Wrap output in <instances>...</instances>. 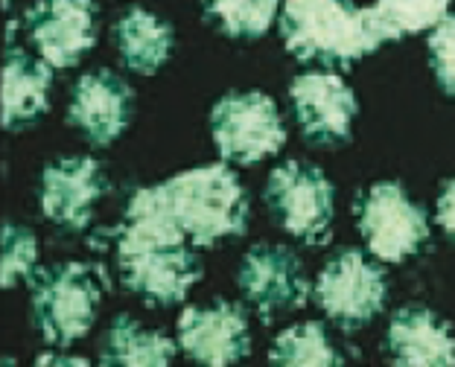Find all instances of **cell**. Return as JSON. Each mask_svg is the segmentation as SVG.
Wrapping results in <instances>:
<instances>
[{
  "instance_id": "cell-1",
  "label": "cell",
  "mask_w": 455,
  "mask_h": 367,
  "mask_svg": "<svg viewBox=\"0 0 455 367\" xmlns=\"http://www.w3.org/2000/svg\"><path fill=\"white\" fill-rule=\"evenodd\" d=\"M114 245L120 283L147 306H175L188 301L202 280V262L190 239L167 219L155 216L138 204H126V216L117 228L102 230Z\"/></svg>"
},
{
  "instance_id": "cell-2",
  "label": "cell",
  "mask_w": 455,
  "mask_h": 367,
  "mask_svg": "<svg viewBox=\"0 0 455 367\" xmlns=\"http://www.w3.org/2000/svg\"><path fill=\"white\" fill-rule=\"evenodd\" d=\"M129 201L167 219L193 248H213L222 239L245 237L251 216L248 192L228 163L179 172L161 184L134 190Z\"/></svg>"
},
{
  "instance_id": "cell-3",
  "label": "cell",
  "mask_w": 455,
  "mask_h": 367,
  "mask_svg": "<svg viewBox=\"0 0 455 367\" xmlns=\"http://www.w3.org/2000/svg\"><path fill=\"white\" fill-rule=\"evenodd\" d=\"M277 24L289 56L324 67H350L400 38L374 6L354 0H283Z\"/></svg>"
},
{
  "instance_id": "cell-4",
  "label": "cell",
  "mask_w": 455,
  "mask_h": 367,
  "mask_svg": "<svg viewBox=\"0 0 455 367\" xmlns=\"http://www.w3.org/2000/svg\"><path fill=\"white\" fill-rule=\"evenodd\" d=\"M33 324L41 339L53 347H68L85 339L97 321L106 269L91 262H56L33 277Z\"/></svg>"
},
{
  "instance_id": "cell-5",
  "label": "cell",
  "mask_w": 455,
  "mask_h": 367,
  "mask_svg": "<svg viewBox=\"0 0 455 367\" xmlns=\"http://www.w3.org/2000/svg\"><path fill=\"white\" fill-rule=\"evenodd\" d=\"M266 207L275 224L307 245H324L333 228L336 187L318 167L289 158L266 181Z\"/></svg>"
},
{
  "instance_id": "cell-6",
  "label": "cell",
  "mask_w": 455,
  "mask_h": 367,
  "mask_svg": "<svg viewBox=\"0 0 455 367\" xmlns=\"http://www.w3.org/2000/svg\"><path fill=\"white\" fill-rule=\"evenodd\" d=\"M211 135L225 163L254 167L283 149L286 126L263 90H231L211 108Z\"/></svg>"
},
{
  "instance_id": "cell-7",
  "label": "cell",
  "mask_w": 455,
  "mask_h": 367,
  "mask_svg": "<svg viewBox=\"0 0 455 367\" xmlns=\"http://www.w3.org/2000/svg\"><path fill=\"white\" fill-rule=\"evenodd\" d=\"M356 228L368 251L382 262H403L429 239L427 210L397 181H377L354 201Z\"/></svg>"
},
{
  "instance_id": "cell-8",
  "label": "cell",
  "mask_w": 455,
  "mask_h": 367,
  "mask_svg": "<svg viewBox=\"0 0 455 367\" xmlns=\"http://www.w3.org/2000/svg\"><path fill=\"white\" fill-rule=\"evenodd\" d=\"M318 309L345 332L362 330L382 312L388 298L386 271L365 260L359 248H339L315 277Z\"/></svg>"
},
{
  "instance_id": "cell-9",
  "label": "cell",
  "mask_w": 455,
  "mask_h": 367,
  "mask_svg": "<svg viewBox=\"0 0 455 367\" xmlns=\"http://www.w3.org/2000/svg\"><path fill=\"white\" fill-rule=\"evenodd\" d=\"M243 298L268 324L277 315L295 312L309 301V280L301 257L289 245L260 242L243 257L240 274H236Z\"/></svg>"
},
{
  "instance_id": "cell-10",
  "label": "cell",
  "mask_w": 455,
  "mask_h": 367,
  "mask_svg": "<svg viewBox=\"0 0 455 367\" xmlns=\"http://www.w3.org/2000/svg\"><path fill=\"white\" fill-rule=\"evenodd\" d=\"M289 102L309 146L336 149L350 140L359 102L341 76L324 74V70L295 76L289 85Z\"/></svg>"
},
{
  "instance_id": "cell-11",
  "label": "cell",
  "mask_w": 455,
  "mask_h": 367,
  "mask_svg": "<svg viewBox=\"0 0 455 367\" xmlns=\"http://www.w3.org/2000/svg\"><path fill=\"white\" fill-rule=\"evenodd\" d=\"M108 178L91 155H65L50 160L41 172L38 204L56 228L82 233L91 228L97 201L106 196Z\"/></svg>"
},
{
  "instance_id": "cell-12",
  "label": "cell",
  "mask_w": 455,
  "mask_h": 367,
  "mask_svg": "<svg viewBox=\"0 0 455 367\" xmlns=\"http://www.w3.org/2000/svg\"><path fill=\"white\" fill-rule=\"evenodd\" d=\"M27 35L53 70L76 67L97 44L94 0H36L24 12Z\"/></svg>"
},
{
  "instance_id": "cell-13",
  "label": "cell",
  "mask_w": 455,
  "mask_h": 367,
  "mask_svg": "<svg viewBox=\"0 0 455 367\" xmlns=\"http://www.w3.org/2000/svg\"><path fill=\"white\" fill-rule=\"evenodd\" d=\"M175 326L184 355L202 367H231L251 353L248 315L240 303L220 298L211 306H188Z\"/></svg>"
},
{
  "instance_id": "cell-14",
  "label": "cell",
  "mask_w": 455,
  "mask_h": 367,
  "mask_svg": "<svg viewBox=\"0 0 455 367\" xmlns=\"http://www.w3.org/2000/svg\"><path fill=\"white\" fill-rule=\"evenodd\" d=\"M134 114V90L114 70H91L79 76L68 102V126L82 131L94 149H106L123 137Z\"/></svg>"
},
{
  "instance_id": "cell-15",
  "label": "cell",
  "mask_w": 455,
  "mask_h": 367,
  "mask_svg": "<svg viewBox=\"0 0 455 367\" xmlns=\"http://www.w3.org/2000/svg\"><path fill=\"white\" fill-rule=\"evenodd\" d=\"M386 353L395 367H455L452 326L427 306H403L388 321Z\"/></svg>"
},
{
  "instance_id": "cell-16",
  "label": "cell",
  "mask_w": 455,
  "mask_h": 367,
  "mask_svg": "<svg viewBox=\"0 0 455 367\" xmlns=\"http://www.w3.org/2000/svg\"><path fill=\"white\" fill-rule=\"evenodd\" d=\"M53 67L44 59H33L18 47L4 59V129L24 131L50 108Z\"/></svg>"
},
{
  "instance_id": "cell-17",
  "label": "cell",
  "mask_w": 455,
  "mask_h": 367,
  "mask_svg": "<svg viewBox=\"0 0 455 367\" xmlns=\"http://www.w3.org/2000/svg\"><path fill=\"white\" fill-rule=\"evenodd\" d=\"M111 44L132 74L155 76L172 56L175 29L170 20L152 15L149 9L132 6L114 20Z\"/></svg>"
},
{
  "instance_id": "cell-18",
  "label": "cell",
  "mask_w": 455,
  "mask_h": 367,
  "mask_svg": "<svg viewBox=\"0 0 455 367\" xmlns=\"http://www.w3.org/2000/svg\"><path fill=\"white\" fill-rule=\"evenodd\" d=\"M175 344L158 330H147L132 315H117L100 347V367H170Z\"/></svg>"
},
{
  "instance_id": "cell-19",
  "label": "cell",
  "mask_w": 455,
  "mask_h": 367,
  "mask_svg": "<svg viewBox=\"0 0 455 367\" xmlns=\"http://www.w3.org/2000/svg\"><path fill=\"white\" fill-rule=\"evenodd\" d=\"M268 367H345V359L330 341L324 324L307 321L286 326L272 341Z\"/></svg>"
},
{
  "instance_id": "cell-20",
  "label": "cell",
  "mask_w": 455,
  "mask_h": 367,
  "mask_svg": "<svg viewBox=\"0 0 455 367\" xmlns=\"http://www.w3.org/2000/svg\"><path fill=\"white\" fill-rule=\"evenodd\" d=\"M281 0H202L204 20L222 35L236 41H257L275 24Z\"/></svg>"
},
{
  "instance_id": "cell-21",
  "label": "cell",
  "mask_w": 455,
  "mask_h": 367,
  "mask_svg": "<svg viewBox=\"0 0 455 367\" xmlns=\"http://www.w3.org/2000/svg\"><path fill=\"white\" fill-rule=\"evenodd\" d=\"M374 9L403 38L423 33V29H435L450 12V0H377Z\"/></svg>"
},
{
  "instance_id": "cell-22",
  "label": "cell",
  "mask_w": 455,
  "mask_h": 367,
  "mask_svg": "<svg viewBox=\"0 0 455 367\" xmlns=\"http://www.w3.org/2000/svg\"><path fill=\"white\" fill-rule=\"evenodd\" d=\"M38 262V239L29 228L6 222L4 228V289H12L18 280L33 277Z\"/></svg>"
},
{
  "instance_id": "cell-23",
  "label": "cell",
  "mask_w": 455,
  "mask_h": 367,
  "mask_svg": "<svg viewBox=\"0 0 455 367\" xmlns=\"http://www.w3.org/2000/svg\"><path fill=\"white\" fill-rule=\"evenodd\" d=\"M429 65L443 94L455 97V15H447L429 35Z\"/></svg>"
},
{
  "instance_id": "cell-24",
  "label": "cell",
  "mask_w": 455,
  "mask_h": 367,
  "mask_svg": "<svg viewBox=\"0 0 455 367\" xmlns=\"http://www.w3.org/2000/svg\"><path fill=\"white\" fill-rule=\"evenodd\" d=\"M435 216H438V224L443 228V233L455 242V178H450L441 187V196L435 204Z\"/></svg>"
},
{
  "instance_id": "cell-25",
  "label": "cell",
  "mask_w": 455,
  "mask_h": 367,
  "mask_svg": "<svg viewBox=\"0 0 455 367\" xmlns=\"http://www.w3.org/2000/svg\"><path fill=\"white\" fill-rule=\"evenodd\" d=\"M33 367H94L82 355H65V353H44L38 355Z\"/></svg>"
},
{
  "instance_id": "cell-26",
  "label": "cell",
  "mask_w": 455,
  "mask_h": 367,
  "mask_svg": "<svg viewBox=\"0 0 455 367\" xmlns=\"http://www.w3.org/2000/svg\"><path fill=\"white\" fill-rule=\"evenodd\" d=\"M4 367H15V362H12V359H6V364H4Z\"/></svg>"
},
{
  "instance_id": "cell-27",
  "label": "cell",
  "mask_w": 455,
  "mask_h": 367,
  "mask_svg": "<svg viewBox=\"0 0 455 367\" xmlns=\"http://www.w3.org/2000/svg\"><path fill=\"white\" fill-rule=\"evenodd\" d=\"M9 4H12V0H6V6H9Z\"/></svg>"
}]
</instances>
